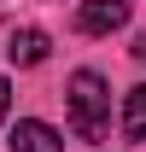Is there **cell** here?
Listing matches in <instances>:
<instances>
[{
	"mask_svg": "<svg viewBox=\"0 0 146 152\" xmlns=\"http://www.w3.org/2000/svg\"><path fill=\"white\" fill-rule=\"evenodd\" d=\"M6 111H12V82L0 76V123H6Z\"/></svg>",
	"mask_w": 146,
	"mask_h": 152,
	"instance_id": "cell-6",
	"label": "cell"
},
{
	"mask_svg": "<svg viewBox=\"0 0 146 152\" xmlns=\"http://www.w3.org/2000/svg\"><path fill=\"white\" fill-rule=\"evenodd\" d=\"M6 146H12V152H64V140H58L53 123H41V117H18V129H12Z\"/></svg>",
	"mask_w": 146,
	"mask_h": 152,
	"instance_id": "cell-3",
	"label": "cell"
},
{
	"mask_svg": "<svg viewBox=\"0 0 146 152\" xmlns=\"http://www.w3.org/2000/svg\"><path fill=\"white\" fill-rule=\"evenodd\" d=\"M134 58H140V64H146V35H140V41H134Z\"/></svg>",
	"mask_w": 146,
	"mask_h": 152,
	"instance_id": "cell-7",
	"label": "cell"
},
{
	"mask_svg": "<svg viewBox=\"0 0 146 152\" xmlns=\"http://www.w3.org/2000/svg\"><path fill=\"white\" fill-rule=\"evenodd\" d=\"M47 53H53L47 29H12V41H6V58H12L18 70H29V64H47Z\"/></svg>",
	"mask_w": 146,
	"mask_h": 152,
	"instance_id": "cell-4",
	"label": "cell"
},
{
	"mask_svg": "<svg viewBox=\"0 0 146 152\" xmlns=\"http://www.w3.org/2000/svg\"><path fill=\"white\" fill-rule=\"evenodd\" d=\"M128 23V0H82L76 6V35H111Z\"/></svg>",
	"mask_w": 146,
	"mask_h": 152,
	"instance_id": "cell-2",
	"label": "cell"
},
{
	"mask_svg": "<svg viewBox=\"0 0 146 152\" xmlns=\"http://www.w3.org/2000/svg\"><path fill=\"white\" fill-rule=\"evenodd\" d=\"M70 129L82 140H105L111 134V88L99 70H76L70 76Z\"/></svg>",
	"mask_w": 146,
	"mask_h": 152,
	"instance_id": "cell-1",
	"label": "cell"
},
{
	"mask_svg": "<svg viewBox=\"0 0 146 152\" xmlns=\"http://www.w3.org/2000/svg\"><path fill=\"white\" fill-rule=\"evenodd\" d=\"M123 134L128 140H146V82L123 94Z\"/></svg>",
	"mask_w": 146,
	"mask_h": 152,
	"instance_id": "cell-5",
	"label": "cell"
}]
</instances>
